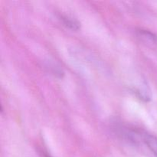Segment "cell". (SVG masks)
Segmentation results:
<instances>
[{
	"label": "cell",
	"instance_id": "6da1fadb",
	"mask_svg": "<svg viewBox=\"0 0 157 157\" xmlns=\"http://www.w3.org/2000/svg\"><path fill=\"white\" fill-rule=\"evenodd\" d=\"M144 142L147 144L148 148L153 152V154L157 157V137L153 135L144 133L143 134Z\"/></svg>",
	"mask_w": 157,
	"mask_h": 157
},
{
	"label": "cell",
	"instance_id": "7a4b0ae2",
	"mask_svg": "<svg viewBox=\"0 0 157 157\" xmlns=\"http://www.w3.org/2000/svg\"><path fill=\"white\" fill-rule=\"evenodd\" d=\"M59 18L66 27L69 28V29H72V30H78V29H79L80 23L78 22V20H76L73 17L70 16L68 15H61Z\"/></svg>",
	"mask_w": 157,
	"mask_h": 157
},
{
	"label": "cell",
	"instance_id": "3957f363",
	"mask_svg": "<svg viewBox=\"0 0 157 157\" xmlns=\"http://www.w3.org/2000/svg\"><path fill=\"white\" fill-rule=\"evenodd\" d=\"M140 35L144 38V40L149 41L152 43H154V44H157V36L154 35V34L151 33L150 32H147L146 30H140Z\"/></svg>",
	"mask_w": 157,
	"mask_h": 157
},
{
	"label": "cell",
	"instance_id": "277c9868",
	"mask_svg": "<svg viewBox=\"0 0 157 157\" xmlns=\"http://www.w3.org/2000/svg\"><path fill=\"white\" fill-rule=\"evenodd\" d=\"M46 157H48V156H46Z\"/></svg>",
	"mask_w": 157,
	"mask_h": 157
}]
</instances>
